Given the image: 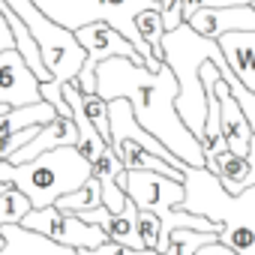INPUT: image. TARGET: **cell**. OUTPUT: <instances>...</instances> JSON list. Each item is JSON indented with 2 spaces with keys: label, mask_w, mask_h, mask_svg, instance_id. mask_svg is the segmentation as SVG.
Returning <instances> with one entry per match:
<instances>
[{
  "label": "cell",
  "mask_w": 255,
  "mask_h": 255,
  "mask_svg": "<svg viewBox=\"0 0 255 255\" xmlns=\"http://www.w3.org/2000/svg\"><path fill=\"white\" fill-rule=\"evenodd\" d=\"M96 96L111 102V99H126L132 108L135 123L144 132H150L156 141L168 147L177 159H183L192 168H204V150L201 141L183 126L177 117L174 99H177V78L168 69V63L159 66V72H147L144 66L111 57L96 66Z\"/></svg>",
  "instance_id": "cell-1"
},
{
  "label": "cell",
  "mask_w": 255,
  "mask_h": 255,
  "mask_svg": "<svg viewBox=\"0 0 255 255\" xmlns=\"http://www.w3.org/2000/svg\"><path fill=\"white\" fill-rule=\"evenodd\" d=\"M219 78L228 84L231 96L237 99L243 117L249 120V129L255 135V93H249L237 75L228 69L225 60H213ZM177 171L183 174V210L198 213L210 222H219V243L231 246L237 255H255V183L243 189L240 195H228L222 183L207 168H192L186 162H177Z\"/></svg>",
  "instance_id": "cell-2"
},
{
  "label": "cell",
  "mask_w": 255,
  "mask_h": 255,
  "mask_svg": "<svg viewBox=\"0 0 255 255\" xmlns=\"http://www.w3.org/2000/svg\"><path fill=\"white\" fill-rule=\"evenodd\" d=\"M3 3L21 18V24L30 30L36 48H39V57H42V66L48 69L51 81H42L39 84V93H42V102H48L57 117H69V105L63 99V84L75 81L78 72H81V63H84V48L81 42L75 39L72 30L54 24L45 12H39L33 6V0H3Z\"/></svg>",
  "instance_id": "cell-3"
},
{
  "label": "cell",
  "mask_w": 255,
  "mask_h": 255,
  "mask_svg": "<svg viewBox=\"0 0 255 255\" xmlns=\"http://www.w3.org/2000/svg\"><path fill=\"white\" fill-rule=\"evenodd\" d=\"M90 174H93L90 162L72 144L48 150V153H42L30 162H21V165L0 162V183L24 192V198L30 201L33 210L51 207L60 195L81 189L90 180Z\"/></svg>",
  "instance_id": "cell-4"
},
{
  "label": "cell",
  "mask_w": 255,
  "mask_h": 255,
  "mask_svg": "<svg viewBox=\"0 0 255 255\" xmlns=\"http://www.w3.org/2000/svg\"><path fill=\"white\" fill-rule=\"evenodd\" d=\"M33 6L39 12H45L54 24H60L72 33L84 24L105 21L123 39H129L135 45V51L144 57L147 72H159V66H162V60L153 57L150 45L135 30V15L144 12V9H159L156 0H33Z\"/></svg>",
  "instance_id": "cell-5"
},
{
  "label": "cell",
  "mask_w": 255,
  "mask_h": 255,
  "mask_svg": "<svg viewBox=\"0 0 255 255\" xmlns=\"http://www.w3.org/2000/svg\"><path fill=\"white\" fill-rule=\"evenodd\" d=\"M75 39L81 42L84 48V63H81V72H78V87L81 93H96V66L111 60V57H123V60H132L138 66H144V57L135 51V45L129 39H123L114 27H108L105 21H96V24H84L75 30Z\"/></svg>",
  "instance_id": "cell-6"
},
{
  "label": "cell",
  "mask_w": 255,
  "mask_h": 255,
  "mask_svg": "<svg viewBox=\"0 0 255 255\" xmlns=\"http://www.w3.org/2000/svg\"><path fill=\"white\" fill-rule=\"evenodd\" d=\"M21 228L27 231H36L60 246H69V249H96L102 246L108 237L102 234V228L84 222L81 216L75 213H60L57 207H39V210H30L24 219H21Z\"/></svg>",
  "instance_id": "cell-7"
},
{
  "label": "cell",
  "mask_w": 255,
  "mask_h": 255,
  "mask_svg": "<svg viewBox=\"0 0 255 255\" xmlns=\"http://www.w3.org/2000/svg\"><path fill=\"white\" fill-rule=\"evenodd\" d=\"M114 183L126 192L138 210H159V207H180L183 204V183L156 174V171H120L114 177Z\"/></svg>",
  "instance_id": "cell-8"
},
{
  "label": "cell",
  "mask_w": 255,
  "mask_h": 255,
  "mask_svg": "<svg viewBox=\"0 0 255 255\" xmlns=\"http://www.w3.org/2000/svg\"><path fill=\"white\" fill-rule=\"evenodd\" d=\"M39 84L42 81L27 69V63L21 60L15 48L0 51V105L24 108V105L42 102Z\"/></svg>",
  "instance_id": "cell-9"
},
{
  "label": "cell",
  "mask_w": 255,
  "mask_h": 255,
  "mask_svg": "<svg viewBox=\"0 0 255 255\" xmlns=\"http://www.w3.org/2000/svg\"><path fill=\"white\" fill-rule=\"evenodd\" d=\"M183 24H189L198 36L216 42L222 33L255 30V9L249 3L246 6H222V9H198L189 18H183Z\"/></svg>",
  "instance_id": "cell-10"
},
{
  "label": "cell",
  "mask_w": 255,
  "mask_h": 255,
  "mask_svg": "<svg viewBox=\"0 0 255 255\" xmlns=\"http://www.w3.org/2000/svg\"><path fill=\"white\" fill-rule=\"evenodd\" d=\"M216 48H219L222 60L228 63V69L237 75V81L249 93H255V30L222 33L216 39Z\"/></svg>",
  "instance_id": "cell-11"
},
{
  "label": "cell",
  "mask_w": 255,
  "mask_h": 255,
  "mask_svg": "<svg viewBox=\"0 0 255 255\" xmlns=\"http://www.w3.org/2000/svg\"><path fill=\"white\" fill-rule=\"evenodd\" d=\"M204 168L222 183V189L228 195H240L243 189H249L255 183V135L249 141V153L246 156H234L231 150H225V153L207 159Z\"/></svg>",
  "instance_id": "cell-12"
},
{
  "label": "cell",
  "mask_w": 255,
  "mask_h": 255,
  "mask_svg": "<svg viewBox=\"0 0 255 255\" xmlns=\"http://www.w3.org/2000/svg\"><path fill=\"white\" fill-rule=\"evenodd\" d=\"M75 141H78V129H75L72 117H54V120L42 123V126H39V132H36V135L21 147V150H15L6 162L21 165V162H30V159H36V156L48 153V150L69 147V144L75 147Z\"/></svg>",
  "instance_id": "cell-13"
},
{
  "label": "cell",
  "mask_w": 255,
  "mask_h": 255,
  "mask_svg": "<svg viewBox=\"0 0 255 255\" xmlns=\"http://www.w3.org/2000/svg\"><path fill=\"white\" fill-rule=\"evenodd\" d=\"M216 96H219V132L234 156H246L249 141H252V129H249V120L243 117L237 99L231 96V90L222 78L216 81Z\"/></svg>",
  "instance_id": "cell-14"
},
{
  "label": "cell",
  "mask_w": 255,
  "mask_h": 255,
  "mask_svg": "<svg viewBox=\"0 0 255 255\" xmlns=\"http://www.w3.org/2000/svg\"><path fill=\"white\" fill-rule=\"evenodd\" d=\"M6 237V249L0 255H75V249L69 246H60L36 231H27L21 225H0Z\"/></svg>",
  "instance_id": "cell-15"
},
{
  "label": "cell",
  "mask_w": 255,
  "mask_h": 255,
  "mask_svg": "<svg viewBox=\"0 0 255 255\" xmlns=\"http://www.w3.org/2000/svg\"><path fill=\"white\" fill-rule=\"evenodd\" d=\"M57 111L48 102H36V105H24V108H6L0 111V141L27 129V126H42L48 120H54Z\"/></svg>",
  "instance_id": "cell-16"
},
{
  "label": "cell",
  "mask_w": 255,
  "mask_h": 255,
  "mask_svg": "<svg viewBox=\"0 0 255 255\" xmlns=\"http://www.w3.org/2000/svg\"><path fill=\"white\" fill-rule=\"evenodd\" d=\"M102 201H99V183H96V177L90 174V180L81 186V189H75V192H69V195H60L51 207H57L60 213H87V210H93V207H99Z\"/></svg>",
  "instance_id": "cell-17"
},
{
  "label": "cell",
  "mask_w": 255,
  "mask_h": 255,
  "mask_svg": "<svg viewBox=\"0 0 255 255\" xmlns=\"http://www.w3.org/2000/svg\"><path fill=\"white\" fill-rule=\"evenodd\" d=\"M135 30H138V36L150 45L153 57L162 60V36H165V24H162L159 9H144V12H138V15H135Z\"/></svg>",
  "instance_id": "cell-18"
},
{
  "label": "cell",
  "mask_w": 255,
  "mask_h": 255,
  "mask_svg": "<svg viewBox=\"0 0 255 255\" xmlns=\"http://www.w3.org/2000/svg\"><path fill=\"white\" fill-rule=\"evenodd\" d=\"M213 240H219V234H213V231H189V228H177V231L168 234V246H165L162 255H195L198 246L213 243Z\"/></svg>",
  "instance_id": "cell-19"
},
{
  "label": "cell",
  "mask_w": 255,
  "mask_h": 255,
  "mask_svg": "<svg viewBox=\"0 0 255 255\" xmlns=\"http://www.w3.org/2000/svg\"><path fill=\"white\" fill-rule=\"evenodd\" d=\"M30 201L24 198V192H18L15 186L0 192V225H21V219L30 213Z\"/></svg>",
  "instance_id": "cell-20"
},
{
  "label": "cell",
  "mask_w": 255,
  "mask_h": 255,
  "mask_svg": "<svg viewBox=\"0 0 255 255\" xmlns=\"http://www.w3.org/2000/svg\"><path fill=\"white\" fill-rule=\"evenodd\" d=\"M135 228H138V237H141L144 249H153V252L162 255V222H159V216L150 213V210H138Z\"/></svg>",
  "instance_id": "cell-21"
},
{
  "label": "cell",
  "mask_w": 255,
  "mask_h": 255,
  "mask_svg": "<svg viewBox=\"0 0 255 255\" xmlns=\"http://www.w3.org/2000/svg\"><path fill=\"white\" fill-rule=\"evenodd\" d=\"M81 111H84V117L90 120V126H93V129L108 141V102L105 99H99L96 93H81Z\"/></svg>",
  "instance_id": "cell-22"
},
{
  "label": "cell",
  "mask_w": 255,
  "mask_h": 255,
  "mask_svg": "<svg viewBox=\"0 0 255 255\" xmlns=\"http://www.w3.org/2000/svg\"><path fill=\"white\" fill-rule=\"evenodd\" d=\"M90 171H93V177H96V183L99 186H105V183H114V177L123 171V165H120V159H117V153L111 150V144L102 150V156L90 165Z\"/></svg>",
  "instance_id": "cell-23"
},
{
  "label": "cell",
  "mask_w": 255,
  "mask_h": 255,
  "mask_svg": "<svg viewBox=\"0 0 255 255\" xmlns=\"http://www.w3.org/2000/svg\"><path fill=\"white\" fill-rule=\"evenodd\" d=\"M252 0H180L183 6V18H189L198 9H222V6H246Z\"/></svg>",
  "instance_id": "cell-24"
},
{
  "label": "cell",
  "mask_w": 255,
  "mask_h": 255,
  "mask_svg": "<svg viewBox=\"0 0 255 255\" xmlns=\"http://www.w3.org/2000/svg\"><path fill=\"white\" fill-rule=\"evenodd\" d=\"M75 255H159L153 249H129V246H120V243H102L96 249H78Z\"/></svg>",
  "instance_id": "cell-25"
},
{
  "label": "cell",
  "mask_w": 255,
  "mask_h": 255,
  "mask_svg": "<svg viewBox=\"0 0 255 255\" xmlns=\"http://www.w3.org/2000/svg\"><path fill=\"white\" fill-rule=\"evenodd\" d=\"M159 15H162L165 30L180 27L183 24V6H180V0H159Z\"/></svg>",
  "instance_id": "cell-26"
},
{
  "label": "cell",
  "mask_w": 255,
  "mask_h": 255,
  "mask_svg": "<svg viewBox=\"0 0 255 255\" xmlns=\"http://www.w3.org/2000/svg\"><path fill=\"white\" fill-rule=\"evenodd\" d=\"M195 255H237L231 246H225V243H219V240H213V243H204V246H198L195 249Z\"/></svg>",
  "instance_id": "cell-27"
},
{
  "label": "cell",
  "mask_w": 255,
  "mask_h": 255,
  "mask_svg": "<svg viewBox=\"0 0 255 255\" xmlns=\"http://www.w3.org/2000/svg\"><path fill=\"white\" fill-rule=\"evenodd\" d=\"M6 48H15V42H12V33H9L6 18L0 15V51H6Z\"/></svg>",
  "instance_id": "cell-28"
},
{
  "label": "cell",
  "mask_w": 255,
  "mask_h": 255,
  "mask_svg": "<svg viewBox=\"0 0 255 255\" xmlns=\"http://www.w3.org/2000/svg\"><path fill=\"white\" fill-rule=\"evenodd\" d=\"M6 249V237H3V231H0V252Z\"/></svg>",
  "instance_id": "cell-29"
},
{
  "label": "cell",
  "mask_w": 255,
  "mask_h": 255,
  "mask_svg": "<svg viewBox=\"0 0 255 255\" xmlns=\"http://www.w3.org/2000/svg\"><path fill=\"white\" fill-rule=\"evenodd\" d=\"M3 189H9V186H6V183H0V192H3Z\"/></svg>",
  "instance_id": "cell-30"
},
{
  "label": "cell",
  "mask_w": 255,
  "mask_h": 255,
  "mask_svg": "<svg viewBox=\"0 0 255 255\" xmlns=\"http://www.w3.org/2000/svg\"><path fill=\"white\" fill-rule=\"evenodd\" d=\"M156 3H159V0H156Z\"/></svg>",
  "instance_id": "cell-31"
}]
</instances>
